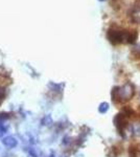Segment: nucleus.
I'll use <instances>...</instances> for the list:
<instances>
[{
    "instance_id": "nucleus-1",
    "label": "nucleus",
    "mask_w": 140,
    "mask_h": 157,
    "mask_svg": "<svg viewBox=\"0 0 140 157\" xmlns=\"http://www.w3.org/2000/svg\"><path fill=\"white\" fill-rule=\"evenodd\" d=\"M109 41L112 44H121V43H134L137 39L136 30L121 29L116 26H112L107 33Z\"/></svg>"
},
{
    "instance_id": "nucleus-2",
    "label": "nucleus",
    "mask_w": 140,
    "mask_h": 157,
    "mask_svg": "<svg viewBox=\"0 0 140 157\" xmlns=\"http://www.w3.org/2000/svg\"><path fill=\"white\" fill-rule=\"evenodd\" d=\"M134 86L131 83H126L123 86H116L112 89V100L115 103H123L131 100L134 95Z\"/></svg>"
},
{
    "instance_id": "nucleus-3",
    "label": "nucleus",
    "mask_w": 140,
    "mask_h": 157,
    "mask_svg": "<svg viewBox=\"0 0 140 157\" xmlns=\"http://www.w3.org/2000/svg\"><path fill=\"white\" fill-rule=\"evenodd\" d=\"M129 16L134 23L140 24V0L135 2L134 6L131 7L129 11Z\"/></svg>"
},
{
    "instance_id": "nucleus-4",
    "label": "nucleus",
    "mask_w": 140,
    "mask_h": 157,
    "mask_svg": "<svg viewBox=\"0 0 140 157\" xmlns=\"http://www.w3.org/2000/svg\"><path fill=\"white\" fill-rule=\"evenodd\" d=\"M2 144L7 148H15L17 146V139L14 136H6L2 139Z\"/></svg>"
},
{
    "instance_id": "nucleus-5",
    "label": "nucleus",
    "mask_w": 140,
    "mask_h": 157,
    "mask_svg": "<svg viewBox=\"0 0 140 157\" xmlns=\"http://www.w3.org/2000/svg\"><path fill=\"white\" fill-rule=\"evenodd\" d=\"M130 157H140V145L134 146L130 149Z\"/></svg>"
},
{
    "instance_id": "nucleus-6",
    "label": "nucleus",
    "mask_w": 140,
    "mask_h": 157,
    "mask_svg": "<svg viewBox=\"0 0 140 157\" xmlns=\"http://www.w3.org/2000/svg\"><path fill=\"white\" fill-rule=\"evenodd\" d=\"M109 110V104L108 103H101L98 107V111L100 113H106Z\"/></svg>"
},
{
    "instance_id": "nucleus-7",
    "label": "nucleus",
    "mask_w": 140,
    "mask_h": 157,
    "mask_svg": "<svg viewBox=\"0 0 140 157\" xmlns=\"http://www.w3.org/2000/svg\"><path fill=\"white\" fill-rule=\"evenodd\" d=\"M6 132H7V126L3 123H0V137H2Z\"/></svg>"
},
{
    "instance_id": "nucleus-8",
    "label": "nucleus",
    "mask_w": 140,
    "mask_h": 157,
    "mask_svg": "<svg viewBox=\"0 0 140 157\" xmlns=\"http://www.w3.org/2000/svg\"><path fill=\"white\" fill-rule=\"evenodd\" d=\"M51 124V117H50V115H47V116H45L44 118H43V121H42V125H50Z\"/></svg>"
},
{
    "instance_id": "nucleus-9",
    "label": "nucleus",
    "mask_w": 140,
    "mask_h": 157,
    "mask_svg": "<svg viewBox=\"0 0 140 157\" xmlns=\"http://www.w3.org/2000/svg\"><path fill=\"white\" fill-rule=\"evenodd\" d=\"M133 52H134V54H136L137 56H140V43H138V44L134 46Z\"/></svg>"
},
{
    "instance_id": "nucleus-10",
    "label": "nucleus",
    "mask_w": 140,
    "mask_h": 157,
    "mask_svg": "<svg viewBox=\"0 0 140 157\" xmlns=\"http://www.w3.org/2000/svg\"><path fill=\"white\" fill-rule=\"evenodd\" d=\"M9 118V115L7 113H0V123H3L4 121Z\"/></svg>"
},
{
    "instance_id": "nucleus-11",
    "label": "nucleus",
    "mask_w": 140,
    "mask_h": 157,
    "mask_svg": "<svg viewBox=\"0 0 140 157\" xmlns=\"http://www.w3.org/2000/svg\"><path fill=\"white\" fill-rule=\"evenodd\" d=\"M50 157H57V155H55V153H51V155H50Z\"/></svg>"
},
{
    "instance_id": "nucleus-12",
    "label": "nucleus",
    "mask_w": 140,
    "mask_h": 157,
    "mask_svg": "<svg viewBox=\"0 0 140 157\" xmlns=\"http://www.w3.org/2000/svg\"><path fill=\"white\" fill-rule=\"evenodd\" d=\"M99 1H104V0H99Z\"/></svg>"
}]
</instances>
